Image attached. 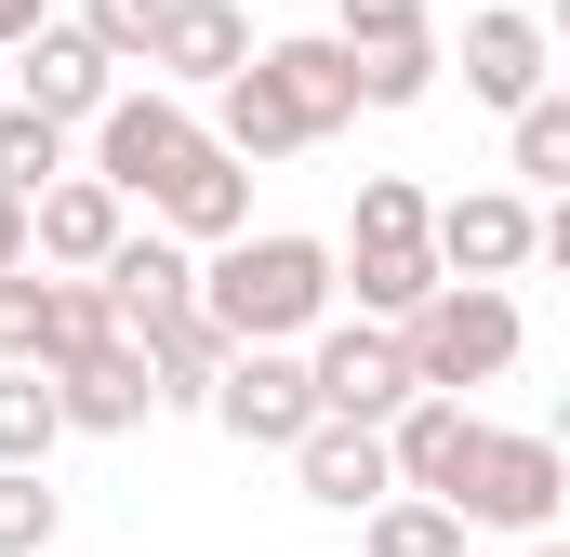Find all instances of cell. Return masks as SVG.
<instances>
[{
	"label": "cell",
	"mask_w": 570,
	"mask_h": 557,
	"mask_svg": "<svg viewBox=\"0 0 570 557\" xmlns=\"http://www.w3.org/2000/svg\"><path fill=\"white\" fill-rule=\"evenodd\" d=\"M332 292H345V253L305 240V226H239V240L199 266V305H213L239 345H305V332L332 319Z\"/></svg>",
	"instance_id": "cell-1"
},
{
	"label": "cell",
	"mask_w": 570,
	"mask_h": 557,
	"mask_svg": "<svg viewBox=\"0 0 570 557\" xmlns=\"http://www.w3.org/2000/svg\"><path fill=\"white\" fill-rule=\"evenodd\" d=\"M399 332H412V372L451 385V399L504 385V372H518V345H531V319H518V292H504V278H438Z\"/></svg>",
	"instance_id": "cell-2"
},
{
	"label": "cell",
	"mask_w": 570,
	"mask_h": 557,
	"mask_svg": "<svg viewBox=\"0 0 570 557\" xmlns=\"http://www.w3.org/2000/svg\"><path fill=\"white\" fill-rule=\"evenodd\" d=\"M451 505H464V531H504V545L558 531V518H570V451H558V424H491Z\"/></svg>",
	"instance_id": "cell-3"
},
{
	"label": "cell",
	"mask_w": 570,
	"mask_h": 557,
	"mask_svg": "<svg viewBox=\"0 0 570 557\" xmlns=\"http://www.w3.org/2000/svg\"><path fill=\"white\" fill-rule=\"evenodd\" d=\"M305 359H318V412H358V424H399L412 399H425V372H412V332L399 319H318L305 332Z\"/></svg>",
	"instance_id": "cell-4"
},
{
	"label": "cell",
	"mask_w": 570,
	"mask_h": 557,
	"mask_svg": "<svg viewBox=\"0 0 570 557\" xmlns=\"http://www.w3.org/2000/svg\"><path fill=\"white\" fill-rule=\"evenodd\" d=\"M213 134L173 80H146V94H107V120H94V173L120 186V199H159L173 173H186V146Z\"/></svg>",
	"instance_id": "cell-5"
},
{
	"label": "cell",
	"mask_w": 570,
	"mask_h": 557,
	"mask_svg": "<svg viewBox=\"0 0 570 557\" xmlns=\"http://www.w3.org/2000/svg\"><path fill=\"white\" fill-rule=\"evenodd\" d=\"M213 424H226L239 451H292V438L318 424V359H305V345H239L226 385H213Z\"/></svg>",
	"instance_id": "cell-6"
},
{
	"label": "cell",
	"mask_w": 570,
	"mask_h": 557,
	"mask_svg": "<svg viewBox=\"0 0 570 557\" xmlns=\"http://www.w3.org/2000/svg\"><path fill=\"white\" fill-rule=\"evenodd\" d=\"M0 67H13V94H27V107H53L67 134H94V120H107V94H120V53H107L80 13H53V27H40L27 53H0Z\"/></svg>",
	"instance_id": "cell-7"
},
{
	"label": "cell",
	"mask_w": 570,
	"mask_h": 557,
	"mask_svg": "<svg viewBox=\"0 0 570 557\" xmlns=\"http://www.w3.org/2000/svg\"><path fill=\"white\" fill-rule=\"evenodd\" d=\"M292 478H305V505H332V518H372L385 491H399V438L358 412H318L292 438Z\"/></svg>",
	"instance_id": "cell-8"
},
{
	"label": "cell",
	"mask_w": 570,
	"mask_h": 557,
	"mask_svg": "<svg viewBox=\"0 0 570 557\" xmlns=\"http://www.w3.org/2000/svg\"><path fill=\"white\" fill-rule=\"evenodd\" d=\"M544 80H558V27H544V13H518V0H478V13H464V94L518 120Z\"/></svg>",
	"instance_id": "cell-9"
},
{
	"label": "cell",
	"mask_w": 570,
	"mask_h": 557,
	"mask_svg": "<svg viewBox=\"0 0 570 557\" xmlns=\"http://www.w3.org/2000/svg\"><path fill=\"white\" fill-rule=\"evenodd\" d=\"M53 399H67V438H134L159 412V372H146V332H107L94 359H53Z\"/></svg>",
	"instance_id": "cell-10"
},
{
	"label": "cell",
	"mask_w": 570,
	"mask_h": 557,
	"mask_svg": "<svg viewBox=\"0 0 570 557\" xmlns=\"http://www.w3.org/2000/svg\"><path fill=\"white\" fill-rule=\"evenodd\" d=\"M544 253V213L518 199V186H464V199H438V266L451 278H518Z\"/></svg>",
	"instance_id": "cell-11"
},
{
	"label": "cell",
	"mask_w": 570,
	"mask_h": 557,
	"mask_svg": "<svg viewBox=\"0 0 570 557\" xmlns=\"http://www.w3.org/2000/svg\"><path fill=\"white\" fill-rule=\"evenodd\" d=\"M146 213H159L173 240H199V253H226V240L253 226V159H239L226 134H199V146H186V173H173V186H159Z\"/></svg>",
	"instance_id": "cell-12"
},
{
	"label": "cell",
	"mask_w": 570,
	"mask_h": 557,
	"mask_svg": "<svg viewBox=\"0 0 570 557\" xmlns=\"http://www.w3.org/2000/svg\"><path fill=\"white\" fill-rule=\"evenodd\" d=\"M146 67H159L173 94H226V80L253 67V13H239V0H173V13H159V53H146Z\"/></svg>",
	"instance_id": "cell-13"
},
{
	"label": "cell",
	"mask_w": 570,
	"mask_h": 557,
	"mask_svg": "<svg viewBox=\"0 0 570 557\" xmlns=\"http://www.w3.org/2000/svg\"><path fill=\"white\" fill-rule=\"evenodd\" d=\"M385 438H399V491H438V505H451L491 424H478V399H451V385H425V399H412V412L385 424Z\"/></svg>",
	"instance_id": "cell-14"
},
{
	"label": "cell",
	"mask_w": 570,
	"mask_h": 557,
	"mask_svg": "<svg viewBox=\"0 0 570 557\" xmlns=\"http://www.w3.org/2000/svg\"><path fill=\"white\" fill-rule=\"evenodd\" d=\"M120 240H134V199L107 173H53L40 186V266H107Z\"/></svg>",
	"instance_id": "cell-15"
},
{
	"label": "cell",
	"mask_w": 570,
	"mask_h": 557,
	"mask_svg": "<svg viewBox=\"0 0 570 557\" xmlns=\"http://www.w3.org/2000/svg\"><path fill=\"white\" fill-rule=\"evenodd\" d=\"M226 359H239V332H226L213 305H173V319H146V372H159V412H213Z\"/></svg>",
	"instance_id": "cell-16"
},
{
	"label": "cell",
	"mask_w": 570,
	"mask_h": 557,
	"mask_svg": "<svg viewBox=\"0 0 570 557\" xmlns=\"http://www.w3.org/2000/svg\"><path fill=\"white\" fill-rule=\"evenodd\" d=\"M266 80L305 107V134H345L358 120V40L345 27H305V40H266Z\"/></svg>",
	"instance_id": "cell-17"
},
{
	"label": "cell",
	"mask_w": 570,
	"mask_h": 557,
	"mask_svg": "<svg viewBox=\"0 0 570 557\" xmlns=\"http://www.w3.org/2000/svg\"><path fill=\"white\" fill-rule=\"evenodd\" d=\"M107 292H120V319H173V305H199V240H173L159 213H146V240H120L107 253Z\"/></svg>",
	"instance_id": "cell-18"
},
{
	"label": "cell",
	"mask_w": 570,
	"mask_h": 557,
	"mask_svg": "<svg viewBox=\"0 0 570 557\" xmlns=\"http://www.w3.org/2000/svg\"><path fill=\"white\" fill-rule=\"evenodd\" d=\"M213 134L239 146V159H253V173H266V159H305V107H292L279 80H266V53H253V67H239V80H226V94H213Z\"/></svg>",
	"instance_id": "cell-19"
},
{
	"label": "cell",
	"mask_w": 570,
	"mask_h": 557,
	"mask_svg": "<svg viewBox=\"0 0 570 557\" xmlns=\"http://www.w3.org/2000/svg\"><path fill=\"white\" fill-rule=\"evenodd\" d=\"M332 253H345V292H358L372 319H412L438 278H451V266H438V240H332Z\"/></svg>",
	"instance_id": "cell-20"
},
{
	"label": "cell",
	"mask_w": 570,
	"mask_h": 557,
	"mask_svg": "<svg viewBox=\"0 0 570 557\" xmlns=\"http://www.w3.org/2000/svg\"><path fill=\"white\" fill-rule=\"evenodd\" d=\"M358 557H464V505H438V491H385V505L358 518Z\"/></svg>",
	"instance_id": "cell-21"
},
{
	"label": "cell",
	"mask_w": 570,
	"mask_h": 557,
	"mask_svg": "<svg viewBox=\"0 0 570 557\" xmlns=\"http://www.w3.org/2000/svg\"><path fill=\"white\" fill-rule=\"evenodd\" d=\"M53 438H67L53 372H40V359H0V465H53Z\"/></svg>",
	"instance_id": "cell-22"
},
{
	"label": "cell",
	"mask_w": 570,
	"mask_h": 557,
	"mask_svg": "<svg viewBox=\"0 0 570 557\" xmlns=\"http://www.w3.org/2000/svg\"><path fill=\"white\" fill-rule=\"evenodd\" d=\"M504 159H518V186H544V199L570 186V94H558V80H544V94L504 120Z\"/></svg>",
	"instance_id": "cell-23"
},
{
	"label": "cell",
	"mask_w": 570,
	"mask_h": 557,
	"mask_svg": "<svg viewBox=\"0 0 570 557\" xmlns=\"http://www.w3.org/2000/svg\"><path fill=\"white\" fill-rule=\"evenodd\" d=\"M53 173H67V120H53V107H27V94H0V186H27V199H40Z\"/></svg>",
	"instance_id": "cell-24"
},
{
	"label": "cell",
	"mask_w": 570,
	"mask_h": 557,
	"mask_svg": "<svg viewBox=\"0 0 570 557\" xmlns=\"http://www.w3.org/2000/svg\"><path fill=\"white\" fill-rule=\"evenodd\" d=\"M438 67H451V53H438V27H425V40H372V53H358V107H425Z\"/></svg>",
	"instance_id": "cell-25"
},
{
	"label": "cell",
	"mask_w": 570,
	"mask_h": 557,
	"mask_svg": "<svg viewBox=\"0 0 570 557\" xmlns=\"http://www.w3.org/2000/svg\"><path fill=\"white\" fill-rule=\"evenodd\" d=\"M345 240H438V199L412 173H358V213H345Z\"/></svg>",
	"instance_id": "cell-26"
},
{
	"label": "cell",
	"mask_w": 570,
	"mask_h": 557,
	"mask_svg": "<svg viewBox=\"0 0 570 557\" xmlns=\"http://www.w3.org/2000/svg\"><path fill=\"white\" fill-rule=\"evenodd\" d=\"M53 531H67V491L40 465H0V557H40Z\"/></svg>",
	"instance_id": "cell-27"
},
{
	"label": "cell",
	"mask_w": 570,
	"mask_h": 557,
	"mask_svg": "<svg viewBox=\"0 0 570 557\" xmlns=\"http://www.w3.org/2000/svg\"><path fill=\"white\" fill-rule=\"evenodd\" d=\"M0 359H53V278L0 266Z\"/></svg>",
	"instance_id": "cell-28"
},
{
	"label": "cell",
	"mask_w": 570,
	"mask_h": 557,
	"mask_svg": "<svg viewBox=\"0 0 570 557\" xmlns=\"http://www.w3.org/2000/svg\"><path fill=\"white\" fill-rule=\"evenodd\" d=\"M159 13H173V0H80V27H94L120 67H146V53H159Z\"/></svg>",
	"instance_id": "cell-29"
},
{
	"label": "cell",
	"mask_w": 570,
	"mask_h": 557,
	"mask_svg": "<svg viewBox=\"0 0 570 557\" xmlns=\"http://www.w3.org/2000/svg\"><path fill=\"white\" fill-rule=\"evenodd\" d=\"M332 27L372 53V40H425V0H332Z\"/></svg>",
	"instance_id": "cell-30"
},
{
	"label": "cell",
	"mask_w": 570,
	"mask_h": 557,
	"mask_svg": "<svg viewBox=\"0 0 570 557\" xmlns=\"http://www.w3.org/2000/svg\"><path fill=\"white\" fill-rule=\"evenodd\" d=\"M0 266H40V199L0 186Z\"/></svg>",
	"instance_id": "cell-31"
},
{
	"label": "cell",
	"mask_w": 570,
	"mask_h": 557,
	"mask_svg": "<svg viewBox=\"0 0 570 557\" xmlns=\"http://www.w3.org/2000/svg\"><path fill=\"white\" fill-rule=\"evenodd\" d=\"M40 27H53V0H0V53H27Z\"/></svg>",
	"instance_id": "cell-32"
},
{
	"label": "cell",
	"mask_w": 570,
	"mask_h": 557,
	"mask_svg": "<svg viewBox=\"0 0 570 557\" xmlns=\"http://www.w3.org/2000/svg\"><path fill=\"white\" fill-rule=\"evenodd\" d=\"M544 266L570 278V186H558V199H544Z\"/></svg>",
	"instance_id": "cell-33"
},
{
	"label": "cell",
	"mask_w": 570,
	"mask_h": 557,
	"mask_svg": "<svg viewBox=\"0 0 570 557\" xmlns=\"http://www.w3.org/2000/svg\"><path fill=\"white\" fill-rule=\"evenodd\" d=\"M518 557H570V531H531V545H518Z\"/></svg>",
	"instance_id": "cell-34"
},
{
	"label": "cell",
	"mask_w": 570,
	"mask_h": 557,
	"mask_svg": "<svg viewBox=\"0 0 570 557\" xmlns=\"http://www.w3.org/2000/svg\"><path fill=\"white\" fill-rule=\"evenodd\" d=\"M544 27H558V40H570V0H544Z\"/></svg>",
	"instance_id": "cell-35"
},
{
	"label": "cell",
	"mask_w": 570,
	"mask_h": 557,
	"mask_svg": "<svg viewBox=\"0 0 570 557\" xmlns=\"http://www.w3.org/2000/svg\"><path fill=\"white\" fill-rule=\"evenodd\" d=\"M558 451H570V399H558Z\"/></svg>",
	"instance_id": "cell-36"
}]
</instances>
